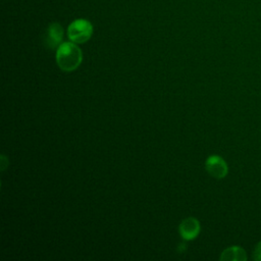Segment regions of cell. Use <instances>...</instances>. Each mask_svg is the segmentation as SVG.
<instances>
[{
  "mask_svg": "<svg viewBox=\"0 0 261 261\" xmlns=\"http://www.w3.org/2000/svg\"><path fill=\"white\" fill-rule=\"evenodd\" d=\"M83 60L82 50L74 42L62 43L56 51V62L63 71H72L76 69Z\"/></svg>",
  "mask_w": 261,
  "mask_h": 261,
  "instance_id": "cell-1",
  "label": "cell"
},
{
  "mask_svg": "<svg viewBox=\"0 0 261 261\" xmlns=\"http://www.w3.org/2000/svg\"><path fill=\"white\" fill-rule=\"evenodd\" d=\"M93 34L92 23L85 18L73 20L67 28V36L70 41L82 44L87 42Z\"/></svg>",
  "mask_w": 261,
  "mask_h": 261,
  "instance_id": "cell-2",
  "label": "cell"
},
{
  "mask_svg": "<svg viewBox=\"0 0 261 261\" xmlns=\"http://www.w3.org/2000/svg\"><path fill=\"white\" fill-rule=\"evenodd\" d=\"M205 168L210 175L216 178H222L227 173V165L218 155L209 156L205 162Z\"/></svg>",
  "mask_w": 261,
  "mask_h": 261,
  "instance_id": "cell-3",
  "label": "cell"
},
{
  "mask_svg": "<svg viewBox=\"0 0 261 261\" xmlns=\"http://www.w3.org/2000/svg\"><path fill=\"white\" fill-rule=\"evenodd\" d=\"M178 231L184 240L192 241L197 238L200 232V223L194 217L186 218L180 222L178 226Z\"/></svg>",
  "mask_w": 261,
  "mask_h": 261,
  "instance_id": "cell-4",
  "label": "cell"
},
{
  "mask_svg": "<svg viewBox=\"0 0 261 261\" xmlns=\"http://www.w3.org/2000/svg\"><path fill=\"white\" fill-rule=\"evenodd\" d=\"M63 28L58 22H52L49 24L46 33V45L51 48L55 49L59 47L62 43L63 39Z\"/></svg>",
  "mask_w": 261,
  "mask_h": 261,
  "instance_id": "cell-5",
  "label": "cell"
},
{
  "mask_svg": "<svg viewBox=\"0 0 261 261\" xmlns=\"http://www.w3.org/2000/svg\"><path fill=\"white\" fill-rule=\"evenodd\" d=\"M222 261H231V260H246V253L240 247H230L224 250L220 256Z\"/></svg>",
  "mask_w": 261,
  "mask_h": 261,
  "instance_id": "cell-6",
  "label": "cell"
},
{
  "mask_svg": "<svg viewBox=\"0 0 261 261\" xmlns=\"http://www.w3.org/2000/svg\"><path fill=\"white\" fill-rule=\"evenodd\" d=\"M254 258L256 260H261V242L256 246V249L254 251Z\"/></svg>",
  "mask_w": 261,
  "mask_h": 261,
  "instance_id": "cell-7",
  "label": "cell"
},
{
  "mask_svg": "<svg viewBox=\"0 0 261 261\" xmlns=\"http://www.w3.org/2000/svg\"><path fill=\"white\" fill-rule=\"evenodd\" d=\"M185 249H186V246H185V244H180V245L178 246V249H177V250H178L179 252H182Z\"/></svg>",
  "mask_w": 261,
  "mask_h": 261,
  "instance_id": "cell-8",
  "label": "cell"
}]
</instances>
